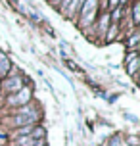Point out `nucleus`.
Segmentation results:
<instances>
[{"label": "nucleus", "mask_w": 140, "mask_h": 146, "mask_svg": "<svg viewBox=\"0 0 140 146\" xmlns=\"http://www.w3.org/2000/svg\"><path fill=\"white\" fill-rule=\"evenodd\" d=\"M94 8H96V0H87L85 6L81 8V15H83V23L88 25L90 19L94 17Z\"/></svg>", "instance_id": "obj_1"}, {"label": "nucleus", "mask_w": 140, "mask_h": 146, "mask_svg": "<svg viewBox=\"0 0 140 146\" xmlns=\"http://www.w3.org/2000/svg\"><path fill=\"white\" fill-rule=\"evenodd\" d=\"M37 119V113H33V115H17L14 119V123L15 125H25V123H33Z\"/></svg>", "instance_id": "obj_2"}, {"label": "nucleus", "mask_w": 140, "mask_h": 146, "mask_svg": "<svg viewBox=\"0 0 140 146\" xmlns=\"http://www.w3.org/2000/svg\"><path fill=\"white\" fill-rule=\"evenodd\" d=\"M29 88H23L21 92H19V96H15V98H12V104H23V102H27L29 100Z\"/></svg>", "instance_id": "obj_3"}, {"label": "nucleus", "mask_w": 140, "mask_h": 146, "mask_svg": "<svg viewBox=\"0 0 140 146\" xmlns=\"http://www.w3.org/2000/svg\"><path fill=\"white\" fill-rule=\"evenodd\" d=\"M8 69H10V62L4 54H0V77H4L8 73Z\"/></svg>", "instance_id": "obj_4"}, {"label": "nucleus", "mask_w": 140, "mask_h": 146, "mask_svg": "<svg viewBox=\"0 0 140 146\" xmlns=\"http://www.w3.org/2000/svg\"><path fill=\"white\" fill-rule=\"evenodd\" d=\"M19 87H21V79H19V77H14L12 81H8V83H6L8 90H17Z\"/></svg>", "instance_id": "obj_5"}, {"label": "nucleus", "mask_w": 140, "mask_h": 146, "mask_svg": "<svg viewBox=\"0 0 140 146\" xmlns=\"http://www.w3.org/2000/svg\"><path fill=\"white\" fill-rule=\"evenodd\" d=\"M133 21L134 23L140 21V17H138V4H134V6H133Z\"/></svg>", "instance_id": "obj_6"}, {"label": "nucleus", "mask_w": 140, "mask_h": 146, "mask_svg": "<svg viewBox=\"0 0 140 146\" xmlns=\"http://www.w3.org/2000/svg\"><path fill=\"white\" fill-rule=\"evenodd\" d=\"M136 67H138V60H133V66H131V69H129V71L134 73V71H136Z\"/></svg>", "instance_id": "obj_7"}, {"label": "nucleus", "mask_w": 140, "mask_h": 146, "mask_svg": "<svg viewBox=\"0 0 140 146\" xmlns=\"http://www.w3.org/2000/svg\"><path fill=\"white\" fill-rule=\"evenodd\" d=\"M119 14H121V10H119V8H117V10L113 12V19H115V21H117V19H119Z\"/></svg>", "instance_id": "obj_8"}, {"label": "nucleus", "mask_w": 140, "mask_h": 146, "mask_svg": "<svg viewBox=\"0 0 140 146\" xmlns=\"http://www.w3.org/2000/svg\"><path fill=\"white\" fill-rule=\"evenodd\" d=\"M117 2H119V0H111V2H110V6H111V8H115V6H117Z\"/></svg>", "instance_id": "obj_9"}, {"label": "nucleus", "mask_w": 140, "mask_h": 146, "mask_svg": "<svg viewBox=\"0 0 140 146\" xmlns=\"http://www.w3.org/2000/svg\"><path fill=\"white\" fill-rule=\"evenodd\" d=\"M61 4H63V8H67V6H69V4H71V0H63Z\"/></svg>", "instance_id": "obj_10"}, {"label": "nucleus", "mask_w": 140, "mask_h": 146, "mask_svg": "<svg viewBox=\"0 0 140 146\" xmlns=\"http://www.w3.org/2000/svg\"><path fill=\"white\" fill-rule=\"evenodd\" d=\"M4 142H6V137L2 135V137H0V144H4Z\"/></svg>", "instance_id": "obj_11"}]
</instances>
